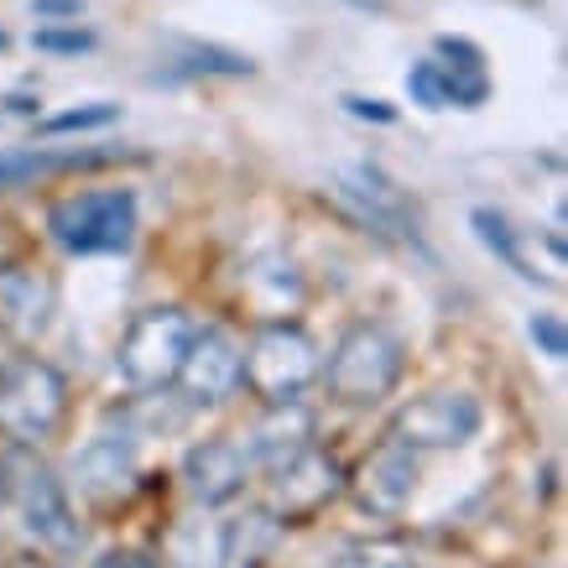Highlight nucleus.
Masks as SVG:
<instances>
[{"label":"nucleus","mask_w":568,"mask_h":568,"mask_svg":"<svg viewBox=\"0 0 568 568\" xmlns=\"http://www.w3.org/2000/svg\"><path fill=\"white\" fill-rule=\"evenodd\" d=\"M0 517L21 548L48 568H69L84 552V521L73 511L63 480L27 444L0 454Z\"/></svg>","instance_id":"f257e3e1"},{"label":"nucleus","mask_w":568,"mask_h":568,"mask_svg":"<svg viewBox=\"0 0 568 568\" xmlns=\"http://www.w3.org/2000/svg\"><path fill=\"white\" fill-rule=\"evenodd\" d=\"M407 371V345L402 334H392L386 324H349L339 334V345L328 349V365H318V381L328 386L334 402L345 407H376L396 392V381Z\"/></svg>","instance_id":"f03ea898"},{"label":"nucleus","mask_w":568,"mask_h":568,"mask_svg":"<svg viewBox=\"0 0 568 568\" xmlns=\"http://www.w3.org/2000/svg\"><path fill=\"white\" fill-rule=\"evenodd\" d=\"M48 235L63 256H125L136 241V193L84 189L48 209Z\"/></svg>","instance_id":"7ed1b4c3"},{"label":"nucleus","mask_w":568,"mask_h":568,"mask_svg":"<svg viewBox=\"0 0 568 568\" xmlns=\"http://www.w3.org/2000/svg\"><path fill=\"white\" fill-rule=\"evenodd\" d=\"M69 417V381L37 355L0 361V433L11 444H48Z\"/></svg>","instance_id":"20e7f679"},{"label":"nucleus","mask_w":568,"mask_h":568,"mask_svg":"<svg viewBox=\"0 0 568 568\" xmlns=\"http://www.w3.org/2000/svg\"><path fill=\"white\" fill-rule=\"evenodd\" d=\"M318 365H324V355H318L308 328L272 318L241 349V386H251L261 402H293L318 381Z\"/></svg>","instance_id":"39448f33"},{"label":"nucleus","mask_w":568,"mask_h":568,"mask_svg":"<svg viewBox=\"0 0 568 568\" xmlns=\"http://www.w3.org/2000/svg\"><path fill=\"white\" fill-rule=\"evenodd\" d=\"M189 339H193V318L183 308H146L125 328L115 371L136 392H168L178 381V365H183Z\"/></svg>","instance_id":"423d86ee"},{"label":"nucleus","mask_w":568,"mask_h":568,"mask_svg":"<svg viewBox=\"0 0 568 568\" xmlns=\"http://www.w3.org/2000/svg\"><path fill=\"white\" fill-rule=\"evenodd\" d=\"M480 428H485L480 396L459 392V386L417 396L392 417V438L407 448H465L480 438Z\"/></svg>","instance_id":"0eeeda50"},{"label":"nucleus","mask_w":568,"mask_h":568,"mask_svg":"<svg viewBox=\"0 0 568 568\" xmlns=\"http://www.w3.org/2000/svg\"><path fill=\"white\" fill-rule=\"evenodd\" d=\"M334 496H345V465L318 444H308L287 465L266 469V511H276L282 527L313 521Z\"/></svg>","instance_id":"6e6552de"},{"label":"nucleus","mask_w":568,"mask_h":568,"mask_svg":"<svg viewBox=\"0 0 568 568\" xmlns=\"http://www.w3.org/2000/svg\"><path fill=\"white\" fill-rule=\"evenodd\" d=\"M334 199H339L361 224H371L381 241L423 245L417 220H413V209H407V199H402V189L381 173L376 162H349V168H339V173H334Z\"/></svg>","instance_id":"1a4fd4ad"},{"label":"nucleus","mask_w":568,"mask_h":568,"mask_svg":"<svg viewBox=\"0 0 568 568\" xmlns=\"http://www.w3.org/2000/svg\"><path fill=\"white\" fill-rule=\"evenodd\" d=\"M345 490L355 496V506L365 517L396 521L417 496V448L386 438L355 475H345Z\"/></svg>","instance_id":"9d476101"},{"label":"nucleus","mask_w":568,"mask_h":568,"mask_svg":"<svg viewBox=\"0 0 568 568\" xmlns=\"http://www.w3.org/2000/svg\"><path fill=\"white\" fill-rule=\"evenodd\" d=\"M178 386H183V402L189 407H220L241 392V345L214 324H193V339L183 349V365H178Z\"/></svg>","instance_id":"9b49d317"},{"label":"nucleus","mask_w":568,"mask_h":568,"mask_svg":"<svg viewBox=\"0 0 568 568\" xmlns=\"http://www.w3.org/2000/svg\"><path fill=\"white\" fill-rule=\"evenodd\" d=\"M79 496L94 506H121L136 496L141 480V459H136V438L131 433H94L69 465Z\"/></svg>","instance_id":"f8f14e48"},{"label":"nucleus","mask_w":568,"mask_h":568,"mask_svg":"<svg viewBox=\"0 0 568 568\" xmlns=\"http://www.w3.org/2000/svg\"><path fill=\"white\" fill-rule=\"evenodd\" d=\"M313 438H318V417H313V407L303 396H293V402H266V413L245 428L241 454L251 469H276V465H287V459H297Z\"/></svg>","instance_id":"ddd939ff"},{"label":"nucleus","mask_w":568,"mask_h":568,"mask_svg":"<svg viewBox=\"0 0 568 568\" xmlns=\"http://www.w3.org/2000/svg\"><path fill=\"white\" fill-rule=\"evenodd\" d=\"M58 313V287L42 272L0 266V334L17 345H37Z\"/></svg>","instance_id":"4468645a"},{"label":"nucleus","mask_w":568,"mask_h":568,"mask_svg":"<svg viewBox=\"0 0 568 568\" xmlns=\"http://www.w3.org/2000/svg\"><path fill=\"white\" fill-rule=\"evenodd\" d=\"M245 454L235 438H204L183 454V485L199 506H230V500L245 490Z\"/></svg>","instance_id":"2eb2a0df"},{"label":"nucleus","mask_w":568,"mask_h":568,"mask_svg":"<svg viewBox=\"0 0 568 568\" xmlns=\"http://www.w3.org/2000/svg\"><path fill=\"white\" fill-rule=\"evenodd\" d=\"M141 152H121V146H21V152L0 156V189L32 183L42 173H79V168H110V162H131Z\"/></svg>","instance_id":"dca6fc26"},{"label":"nucleus","mask_w":568,"mask_h":568,"mask_svg":"<svg viewBox=\"0 0 568 568\" xmlns=\"http://www.w3.org/2000/svg\"><path fill=\"white\" fill-rule=\"evenodd\" d=\"M162 568H230V532L214 517H178L162 532Z\"/></svg>","instance_id":"f3484780"},{"label":"nucleus","mask_w":568,"mask_h":568,"mask_svg":"<svg viewBox=\"0 0 568 568\" xmlns=\"http://www.w3.org/2000/svg\"><path fill=\"white\" fill-rule=\"evenodd\" d=\"M256 58L220 42H173V58L152 73V84H183V79H251Z\"/></svg>","instance_id":"a211bd4d"},{"label":"nucleus","mask_w":568,"mask_h":568,"mask_svg":"<svg viewBox=\"0 0 568 568\" xmlns=\"http://www.w3.org/2000/svg\"><path fill=\"white\" fill-rule=\"evenodd\" d=\"M224 532H230V568H261L276 552V542L287 537V527H282L276 511L261 506V511H245V517L224 521Z\"/></svg>","instance_id":"6ab92c4d"},{"label":"nucleus","mask_w":568,"mask_h":568,"mask_svg":"<svg viewBox=\"0 0 568 568\" xmlns=\"http://www.w3.org/2000/svg\"><path fill=\"white\" fill-rule=\"evenodd\" d=\"M469 230H475V241L490 251V256L500 261V266H511V272L521 276V282H548V276H537L532 266H527V256H521V235L511 230V220L500 214V209H475L469 214Z\"/></svg>","instance_id":"aec40b11"},{"label":"nucleus","mask_w":568,"mask_h":568,"mask_svg":"<svg viewBox=\"0 0 568 568\" xmlns=\"http://www.w3.org/2000/svg\"><path fill=\"white\" fill-rule=\"evenodd\" d=\"M251 297L261 303L266 318H287V308L303 303V276H297L293 261H261L256 272H251Z\"/></svg>","instance_id":"412c9836"},{"label":"nucleus","mask_w":568,"mask_h":568,"mask_svg":"<svg viewBox=\"0 0 568 568\" xmlns=\"http://www.w3.org/2000/svg\"><path fill=\"white\" fill-rule=\"evenodd\" d=\"M121 121V104L115 100H89V104H73V110H58L48 121H37V136L52 141V136H73V131H104V125Z\"/></svg>","instance_id":"4be33fe9"},{"label":"nucleus","mask_w":568,"mask_h":568,"mask_svg":"<svg viewBox=\"0 0 568 568\" xmlns=\"http://www.w3.org/2000/svg\"><path fill=\"white\" fill-rule=\"evenodd\" d=\"M32 48L48 52V58H79V52L100 48V37L89 32V27H79V21H48V27L32 32Z\"/></svg>","instance_id":"5701e85b"},{"label":"nucleus","mask_w":568,"mask_h":568,"mask_svg":"<svg viewBox=\"0 0 568 568\" xmlns=\"http://www.w3.org/2000/svg\"><path fill=\"white\" fill-rule=\"evenodd\" d=\"M407 94H413V104H423V110H448L444 63H438V58H423V63H413V69H407Z\"/></svg>","instance_id":"b1692460"},{"label":"nucleus","mask_w":568,"mask_h":568,"mask_svg":"<svg viewBox=\"0 0 568 568\" xmlns=\"http://www.w3.org/2000/svg\"><path fill=\"white\" fill-rule=\"evenodd\" d=\"M334 568H413V552L402 542H386V537L381 542H349Z\"/></svg>","instance_id":"393cba45"},{"label":"nucleus","mask_w":568,"mask_h":568,"mask_svg":"<svg viewBox=\"0 0 568 568\" xmlns=\"http://www.w3.org/2000/svg\"><path fill=\"white\" fill-rule=\"evenodd\" d=\"M527 339L537 345V355H548V361H568V328L558 313H532L527 318Z\"/></svg>","instance_id":"a878e982"},{"label":"nucleus","mask_w":568,"mask_h":568,"mask_svg":"<svg viewBox=\"0 0 568 568\" xmlns=\"http://www.w3.org/2000/svg\"><path fill=\"white\" fill-rule=\"evenodd\" d=\"M433 52H438V63H444L448 73H485V52L469 42V37H438L433 42Z\"/></svg>","instance_id":"bb28decb"},{"label":"nucleus","mask_w":568,"mask_h":568,"mask_svg":"<svg viewBox=\"0 0 568 568\" xmlns=\"http://www.w3.org/2000/svg\"><path fill=\"white\" fill-rule=\"evenodd\" d=\"M345 115H355V121H371V125H396V104L386 100H365V94H345Z\"/></svg>","instance_id":"cd10ccee"},{"label":"nucleus","mask_w":568,"mask_h":568,"mask_svg":"<svg viewBox=\"0 0 568 568\" xmlns=\"http://www.w3.org/2000/svg\"><path fill=\"white\" fill-rule=\"evenodd\" d=\"M37 21H79L84 17V0H32L27 6Z\"/></svg>","instance_id":"c85d7f7f"},{"label":"nucleus","mask_w":568,"mask_h":568,"mask_svg":"<svg viewBox=\"0 0 568 568\" xmlns=\"http://www.w3.org/2000/svg\"><path fill=\"white\" fill-rule=\"evenodd\" d=\"M89 568H162L152 558V552H136V548H110V552H100Z\"/></svg>","instance_id":"c756f323"},{"label":"nucleus","mask_w":568,"mask_h":568,"mask_svg":"<svg viewBox=\"0 0 568 568\" xmlns=\"http://www.w3.org/2000/svg\"><path fill=\"white\" fill-rule=\"evenodd\" d=\"M0 110H6V115H42V94H6Z\"/></svg>","instance_id":"7c9ffc66"},{"label":"nucleus","mask_w":568,"mask_h":568,"mask_svg":"<svg viewBox=\"0 0 568 568\" xmlns=\"http://www.w3.org/2000/svg\"><path fill=\"white\" fill-rule=\"evenodd\" d=\"M6 42H11V37H6V32H0V48H6Z\"/></svg>","instance_id":"2f4dec72"}]
</instances>
